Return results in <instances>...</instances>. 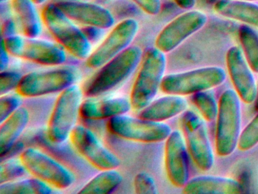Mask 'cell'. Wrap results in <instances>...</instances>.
Wrapping results in <instances>:
<instances>
[{"instance_id": "cell-31", "label": "cell", "mask_w": 258, "mask_h": 194, "mask_svg": "<svg viewBox=\"0 0 258 194\" xmlns=\"http://www.w3.org/2000/svg\"><path fill=\"white\" fill-rule=\"evenodd\" d=\"M22 96L17 93L5 94L0 97V122L5 121L13 112L22 106Z\"/></svg>"}, {"instance_id": "cell-27", "label": "cell", "mask_w": 258, "mask_h": 194, "mask_svg": "<svg viewBox=\"0 0 258 194\" xmlns=\"http://www.w3.org/2000/svg\"><path fill=\"white\" fill-rule=\"evenodd\" d=\"M192 102L204 120L212 122L218 114V103L212 92L209 90L201 91L193 94Z\"/></svg>"}, {"instance_id": "cell-8", "label": "cell", "mask_w": 258, "mask_h": 194, "mask_svg": "<svg viewBox=\"0 0 258 194\" xmlns=\"http://www.w3.org/2000/svg\"><path fill=\"white\" fill-rule=\"evenodd\" d=\"M78 80V70L71 66L31 71L23 75L16 92L24 98L43 96L62 92Z\"/></svg>"}, {"instance_id": "cell-24", "label": "cell", "mask_w": 258, "mask_h": 194, "mask_svg": "<svg viewBox=\"0 0 258 194\" xmlns=\"http://www.w3.org/2000/svg\"><path fill=\"white\" fill-rule=\"evenodd\" d=\"M122 181L123 176L117 168L102 170L89 180L78 193H111L121 184Z\"/></svg>"}, {"instance_id": "cell-42", "label": "cell", "mask_w": 258, "mask_h": 194, "mask_svg": "<svg viewBox=\"0 0 258 194\" xmlns=\"http://www.w3.org/2000/svg\"><path fill=\"white\" fill-rule=\"evenodd\" d=\"M9 1V0H0V2H1V3H5V2Z\"/></svg>"}, {"instance_id": "cell-22", "label": "cell", "mask_w": 258, "mask_h": 194, "mask_svg": "<svg viewBox=\"0 0 258 194\" xmlns=\"http://www.w3.org/2000/svg\"><path fill=\"white\" fill-rule=\"evenodd\" d=\"M213 9L220 16L258 28V5L241 0H218Z\"/></svg>"}, {"instance_id": "cell-15", "label": "cell", "mask_w": 258, "mask_h": 194, "mask_svg": "<svg viewBox=\"0 0 258 194\" xmlns=\"http://www.w3.org/2000/svg\"><path fill=\"white\" fill-rule=\"evenodd\" d=\"M57 7L72 21L102 30L114 25L112 13L106 8L85 0H60L55 3Z\"/></svg>"}, {"instance_id": "cell-39", "label": "cell", "mask_w": 258, "mask_h": 194, "mask_svg": "<svg viewBox=\"0 0 258 194\" xmlns=\"http://www.w3.org/2000/svg\"><path fill=\"white\" fill-rule=\"evenodd\" d=\"M254 108L256 109V112H258V88H257V93H256V100L254 102Z\"/></svg>"}, {"instance_id": "cell-5", "label": "cell", "mask_w": 258, "mask_h": 194, "mask_svg": "<svg viewBox=\"0 0 258 194\" xmlns=\"http://www.w3.org/2000/svg\"><path fill=\"white\" fill-rule=\"evenodd\" d=\"M241 104L233 89H226L218 103L216 128V152L226 157L235 151L241 133Z\"/></svg>"}, {"instance_id": "cell-25", "label": "cell", "mask_w": 258, "mask_h": 194, "mask_svg": "<svg viewBox=\"0 0 258 194\" xmlns=\"http://www.w3.org/2000/svg\"><path fill=\"white\" fill-rule=\"evenodd\" d=\"M238 39L249 67L258 74V32L250 25L243 24L238 28Z\"/></svg>"}, {"instance_id": "cell-11", "label": "cell", "mask_w": 258, "mask_h": 194, "mask_svg": "<svg viewBox=\"0 0 258 194\" xmlns=\"http://www.w3.org/2000/svg\"><path fill=\"white\" fill-rule=\"evenodd\" d=\"M187 150L199 169L208 171L214 164V155L204 120L196 112L186 110L181 119Z\"/></svg>"}, {"instance_id": "cell-14", "label": "cell", "mask_w": 258, "mask_h": 194, "mask_svg": "<svg viewBox=\"0 0 258 194\" xmlns=\"http://www.w3.org/2000/svg\"><path fill=\"white\" fill-rule=\"evenodd\" d=\"M207 21L208 17L201 11L184 12L172 20L160 31L155 39V46L165 54L170 53L187 38L201 30Z\"/></svg>"}, {"instance_id": "cell-38", "label": "cell", "mask_w": 258, "mask_h": 194, "mask_svg": "<svg viewBox=\"0 0 258 194\" xmlns=\"http://www.w3.org/2000/svg\"><path fill=\"white\" fill-rule=\"evenodd\" d=\"M36 5H42L44 4L47 0H33Z\"/></svg>"}, {"instance_id": "cell-34", "label": "cell", "mask_w": 258, "mask_h": 194, "mask_svg": "<svg viewBox=\"0 0 258 194\" xmlns=\"http://www.w3.org/2000/svg\"><path fill=\"white\" fill-rule=\"evenodd\" d=\"M16 27L14 21L12 19H8L2 25V38L7 39L10 36H14L16 34Z\"/></svg>"}, {"instance_id": "cell-37", "label": "cell", "mask_w": 258, "mask_h": 194, "mask_svg": "<svg viewBox=\"0 0 258 194\" xmlns=\"http://www.w3.org/2000/svg\"><path fill=\"white\" fill-rule=\"evenodd\" d=\"M179 8L185 10L192 9L196 3V0H173Z\"/></svg>"}, {"instance_id": "cell-18", "label": "cell", "mask_w": 258, "mask_h": 194, "mask_svg": "<svg viewBox=\"0 0 258 194\" xmlns=\"http://www.w3.org/2000/svg\"><path fill=\"white\" fill-rule=\"evenodd\" d=\"M132 109L130 98L125 96L96 99L88 97L82 102L80 116L87 120L110 119L125 115Z\"/></svg>"}, {"instance_id": "cell-28", "label": "cell", "mask_w": 258, "mask_h": 194, "mask_svg": "<svg viewBox=\"0 0 258 194\" xmlns=\"http://www.w3.org/2000/svg\"><path fill=\"white\" fill-rule=\"evenodd\" d=\"M26 172L28 171L20 159H7L1 162L0 165V183L19 180Z\"/></svg>"}, {"instance_id": "cell-36", "label": "cell", "mask_w": 258, "mask_h": 194, "mask_svg": "<svg viewBox=\"0 0 258 194\" xmlns=\"http://www.w3.org/2000/svg\"><path fill=\"white\" fill-rule=\"evenodd\" d=\"M10 53L6 48L4 42H1V56H0V61H1V65H0V71H4L7 70L10 63Z\"/></svg>"}, {"instance_id": "cell-17", "label": "cell", "mask_w": 258, "mask_h": 194, "mask_svg": "<svg viewBox=\"0 0 258 194\" xmlns=\"http://www.w3.org/2000/svg\"><path fill=\"white\" fill-rule=\"evenodd\" d=\"M165 141L164 165L167 178L173 186L182 188L189 177L186 144L178 130L172 131Z\"/></svg>"}, {"instance_id": "cell-43", "label": "cell", "mask_w": 258, "mask_h": 194, "mask_svg": "<svg viewBox=\"0 0 258 194\" xmlns=\"http://www.w3.org/2000/svg\"><path fill=\"white\" fill-rule=\"evenodd\" d=\"M85 1H91V0H85Z\"/></svg>"}, {"instance_id": "cell-7", "label": "cell", "mask_w": 258, "mask_h": 194, "mask_svg": "<svg viewBox=\"0 0 258 194\" xmlns=\"http://www.w3.org/2000/svg\"><path fill=\"white\" fill-rule=\"evenodd\" d=\"M10 56L44 66H59L66 62L67 55L61 46L37 37L14 35L3 39Z\"/></svg>"}, {"instance_id": "cell-16", "label": "cell", "mask_w": 258, "mask_h": 194, "mask_svg": "<svg viewBox=\"0 0 258 194\" xmlns=\"http://www.w3.org/2000/svg\"><path fill=\"white\" fill-rule=\"evenodd\" d=\"M226 61L229 77L240 100L247 105L254 103L257 87L242 50L238 46L231 47L226 53Z\"/></svg>"}, {"instance_id": "cell-4", "label": "cell", "mask_w": 258, "mask_h": 194, "mask_svg": "<svg viewBox=\"0 0 258 194\" xmlns=\"http://www.w3.org/2000/svg\"><path fill=\"white\" fill-rule=\"evenodd\" d=\"M84 90L74 84L59 92L47 124L48 139L54 144L66 142L76 126Z\"/></svg>"}, {"instance_id": "cell-3", "label": "cell", "mask_w": 258, "mask_h": 194, "mask_svg": "<svg viewBox=\"0 0 258 194\" xmlns=\"http://www.w3.org/2000/svg\"><path fill=\"white\" fill-rule=\"evenodd\" d=\"M41 18L48 31L64 50L76 59L87 60L92 53L91 42L55 3L43 8Z\"/></svg>"}, {"instance_id": "cell-1", "label": "cell", "mask_w": 258, "mask_h": 194, "mask_svg": "<svg viewBox=\"0 0 258 194\" xmlns=\"http://www.w3.org/2000/svg\"><path fill=\"white\" fill-rule=\"evenodd\" d=\"M166 65L165 53L156 47H148L143 51L129 97L134 111L140 112L153 101L161 88Z\"/></svg>"}, {"instance_id": "cell-30", "label": "cell", "mask_w": 258, "mask_h": 194, "mask_svg": "<svg viewBox=\"0 0 258 194\" xmlns=\"http://www.w3.org/2000/svg\"><path fill=\"white\" fill-rule=\"evenodd\" d=\"M134 186L136 193H158V186L155 179L150 174L145 171L136 174L134 180Z\"/></svg>"}, {"instance_id": "cell-6", "label": "cell", "mask_w": 258, "mask_h": 194, "mask_svg": "<svg viewBox=\"0 0 258 194\" xmlns=\"http://www.w3.org/2000/svg\"><path fill=\"white\" fill-rule=\"evenodd\" d=\"M226 78V71L223 68L217 66L205 67L164 76L160 90L170 95L182 96L193 95L220 86Z\"/></svg>"}, {"instance_id": "cell-19", "label": "cell", "mask_w": 258, "mask_h": 194, "mask_svg": "<svg viewBox=\"0 0 258 194\" xmlns=\"http://www.w3.org/2000/svg\"><path fill=\"white\" fill-rule=\"evenodd\" d=\"M243 192L237 180L220 176H200L187 182L182 187L185 194H236Z\"/></svg>"}, {"instance_id": "cell-40", "label": "cell", "mask_w": 258, "mask_h": 194, "mask_svg": "<svg viewBox=\"0 0 258 194\" xmlns=\"http://www.w3.org/2000/svg\"><path fill=\"white\" fill-rule=\"evenodd\" d=\"M217 1H218V0H207L208 3H214V4Z\"/></svg>"}, {"instance_id": "cell-23", "label": "cell", "mask_w": 258, "mask_h": 194, "mask_svg": "<svg viewBox=\"0 0 258 194\" xmlns=\"http://www.w3.org/2000/svg\"><path fill=\"white\" fill-rule=\"evenodd\" d=\"M13 9L19 19L23 35L37 37L43 30V21L33 0H12Z\"/></svg>"}, {"instance_id": "cell-26", "label": "cell", "mask_w": 258, "mask_h": 194, "mask_svg": "<svg viewBox=\"0 0 258 194\" xmlns=\"http://www.w3.org/2000/svg\"><path fill=\"white\" fill-rule=\"evenodd\" d=\"M52 189V186L34 177L0 183V194H50Z\"/></svg>"}, {"instance_id": "cell-12", "label": "cell", "mask_w": 258, "mask_h": 194, "mask_svg": "<svg viewBox=\"0 0 258 194\" xmlns=\"http://www.w3.org/2000/svg\"><path fill=\"white\" fill-rule=\"evenodd\" d=\"M140 24L134 18H126L114 26L99 46L92 52L86 65L97 69L131 46L138 34Z\"/></svg>"}, {"instance_id": "cell-9", "label": "cell", "mask_w": 258, "mask_h": 194, "mask_svg": "<svg viewBox=\"0 0 258 194\" xmlns=\"http://www.w3.org/2000/svg\"><path fill=\"white\" fill-rule=\"evenodd\" d=\"M19 159L30 174L52 188L66 189L75 183V175L69 168L37 149H26Z\"/></svg>"}, {"instance_id": "cell-20", "label": "cell", "mask_w": 258, "mask_h": 194, "mask_svg": "<svg viewBox=\"0 0 258 194\" xmlns=\"http://www.w3.org/2000/svg\"><path fill=\"white\" fill-rule=\"evenodd\" d=\"M188 103L182 95L166 94L164 96L153 100L139 112L138 117L156 122H164L186 111Z\"/></svg>"}, {"instance_id": "cell-41", "label": "cell", "mask_w": 258, "mask_h": 194, "mask_svg": "<svg viewBox=\"0 0 258 194\" xmlns=\"http://www.w3.org/2000/svg\"><path fill=\"white\" fill-rule=\"evenodd\" d=\"M241 1L250 2V3H252V2L258 1V0H241Z\"/></svg>"}, {"instance_id": "cell-2", "label": "cell", "mask_w": 258, "mask_h": 194, "mask_svg": "<svg viewBox=\"0 0 258 194\" xmlns=\"http://www.w3.org/2000/svg\"><path fill=\"white\" fill-rule=\"evenodd\" d=\"M143 53V50L138 45H131L102 65L86 83L83 89L84 95L100 96L123 83L140 65Z\"/></svg>"}, {"instance_id": "cell-10", "label": "cell", "mask_w": 258, "mask_h": 194, "mask_svg": "<svg viewBox=\"0 0 258 194\" xmlns=\"http://www.w3.org/2000/svg\"><path fill=\"white\" fill-rule=\"evenodd\" d=\"M108 127L112 134L133 142L153 143L166 140L171 127L164 122L149 121L125 115L108 119Z\"/></svg>"}, {"instance_id": "cell-32", "label": "cell", "mask_w": 258, "mask_h": 194, "mask_svg": "<svg viewBox=\"0 0 258 194\" xmlns=\"http://www.w3.org/2000/svg\"><path fill=\"white\" fill-rule=\"evenodd\" d=\"M22 75L17 71H6L0 73V95L10 93L13 89H17L22 80Z\"/></svg>"}, {"instance_id": "cell-35", "label": "cell", "mask_w": 258, "mask_h": 194, "mask_svg": "<svg viewBox=\"0 0 258 194\" xmlns=\"http://www.w3.org/2000/svg\"><path fill=\"white\" fill-rule=\"evenodd\" d=\"M82 30L85 33L86 36L91 42L93 40H96L99 36H102V31L104 30L102 29L98 28V27H86V26L85 28L82 29Z\"/></svg>"}, {"instance_id": "cell-33", "label": "cell", "mask_w": 258, "mask_h": 194, "mask_svg": "<svg viewBox=\"0 0 258 194\" xmlns=\"http://www.w3.org/2000/svg\"><path fill=\"white\" fill-rule=\"evenodd\" d=\"M140 8L145 13L156 15L161 12V0H131Z\"/></svg>"}, {"instance_id": "cell-13", "label": "cell", "mask_w": 258, "mask_h": 194, "mask_svg": "<svg viewBox=\"0 0 258 194\" xmlns=\"http://www.w3.org/2000/svg\"><path fill=\"white\" fill-rule=\"evenodd\" d=\"M78 154L96 169H114L120 167L118 156L104 147L94 133L83 125H76L69 136Z\"/></svg>"}, {"instance_id": "cell-29", "label": "cell", "mask_w": 258, "mask_h": 194, "mask_svg": "<svg viewBox=\"0 0 258 194\" xmlns=\"http://www.w3.org/2000/svg\"><path fill=\"white\" fill-rule=\"evenodd\" d=\"M258 144V113L243 129L238 138L237 148L241 152H247Z\"/></svg>"}, {"instance_id": "cell-21", "label": "cell", "mask_w": 258, "mask_h": 194, "mask_svg": "<svg viewBox=\"0 0 258 194\" xmlns=\"http://www.w3.org/2000/svg\"><path fill=\"white\" fill-rule=\"evenodd\" d=\"M30 112L25 107L13 112L0 125V156L4 157L13 148L29 124Z\"/></svg>"}]
</instances>
